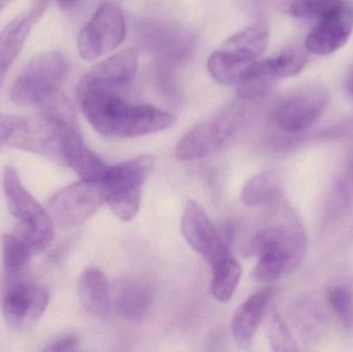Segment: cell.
Instances as JSON below:
<instances>
[{
	"label": "cell",
	"instance_id": "8fae6325",
	"mask_svg": "<svg viewBox=\"0 0 353 352\" xmlns=\"http://www.w3.org/2000/svg\"><path fill=\"white\" fill-rule=\"evenodd\" d=\"M181 229L189 245L211 266L230 254L217 227L195 200L187 202L181 219Z\"/></svg>",
	"mask_w": 353,
	"mask_h": 352
},
{
	"label": "cell",
	"instance_id": "6da1fadb",
	"mask_svg": "<svg viewBox=\"0 0 353 352\" xmlns=\"http://www.w3.org/2000/svg\"><path fill=\"white\" fill-rule=\"evenodd\" d=\"M77 95L89 123L105 138H137L175 123L172 114L152 105H132L116 91L78 85Z\"/></svg>",
	"mask_w": 353,
	"mask_h": 352
},
{
	"label": "cell",
	"instance_id": "d6a6232c",
	"mask_svg": "<svg viewBox=\"0 0 353 352\" xmlns=\"http://www.w3.org/2000/svg\"><path fill=\"white\" fill-rule=\"evenodd\" d=\"M56 1L62 10H70L76 6L78 0H56Z\"/></svg>",
	"mask_w": 353,
	"mask_h": 352
},
{
	"label": "cell",
	"instance_id": "4dcf8cb0",
	"mask_svg": "<svg viewBox=\"0 0 353 352\" xmlns=\"http://www.w3.org/2000/svg\"><path fill=\"white\" fill-rule=\"evenodd\" d=\"M79 349V337L76 334H65L56 338L48 344L45 351H77Z\"/></svg>",
	"mask_w": 353,
	"mask_h": 352
},
{
	"label": "cell",
	"instance_id": "484cf974",
	"mask_svg": "<svg viewBox=\"0 0 353 352\" xmlns=\"http://www.w3.org/2000/svg\"><path fill=\"white\" fill-rule=\"evenodd\" d=\"M270 70L276 80L292 78L302 72L308 63V56L299 48H288L279 55L268 58Z\"/></svg>",
	"mask_w": 353,
	"mask_h": 352
},
{
	"label": "cell",
	"instance_id": "603a6c76",
	"mask_svg": "<svg viewBox=\"0 0 353 352\" xmlns=\"http://www.w3.org/2000/svg\"><path fill=\"white\" fill-rule=\"evenodd\" d=\"M253 63L241 61L232 57L224 50L219 49L210 56L208 60V70L220 84L234 85L239 84Z\"/></svg>",
	"mask_w": 353,
	"mask_h": 352
},
{
	"label": "cell",
	"instance_id": "1f68e13d",
	"mask_svg": "<svg viewBox=\"0 0 353 352\" xmlns=\"http://www.w3.org/2000/svg\"><path fill=\"white\" fill-rule=\"evenodd\" d=\"M345 90L347 94L353 99V64L348 70L345 76Z\"/></svg>",
	"mask_w": 353,
	"mask_h": 352
},
{
	"label": "cell",
	"instance_id": "9c48e42d",
	"mask_svg": "<svg viewBox=\"0 0 353 352\" xmlns=\"http://www.w3.org/2000/svg\"><path fill=\"white\" fill-rule=\"evenodd\" d=\"M125 37V19L115 2L99 6L79 34L78 49L83 59L92 61L115 51Z\"/></svg>",
	"mask_w": 353,
	"mask_h": 352
},
{
	"label": "cell",
	"instance_id": "7402d4cb",
	"mask_svg": "<svg viewBox=\"0 0 353 352\" xmlns=\"http://www.w3.org/2000/svg\"><path fill=\"white\" fill-rule=\"evenodd\" d=\"M32 252L29 244L18 234H6L2 237V260L10 282L20 279Z\"/></svg>",
	"mask_w": 353,
	"mask_h": 352
},
{
	"label": "cell",
	"instance_id": "2e32d148",
	"mask_svg": "<svg viewBox=\"0 0 353 352\" xmlns=\"http://www.w3.org/2000/svg\"><path fill=\"white\" fill-rule=\"evenodd\" d=\"M277 293V289L267 287L248 298L234 312L232 320V332L239 346H249L255 333L265 316L272 300Z\"/></svg>",
	"mask_w": 353,
	"mask_h": 352
},
{
	"label": "cell",
	"instance_id": "d4e9b609",
	"mask_svg": "<svg viewBox=\"0 0 353 352\" xmlns=\"http://www.w3.org/2000/svg\"><path fill=\"white\" fill-rule=\"evenodd\" d=\"M342 2L344 0H281L280 8L294 18L319 20L339 6Z\"/></svg>",
	"mask_w": 353,
	"mask_h": 352
},
{
	"label": "cell",
	"instance_id": "52a82bcc",
	"mask_svg": "<svg viewBox=\"0 0 353 352\" xmlns=\"http://www.w3.org/2000/svg\"><path fill=\"white\" fill-rule=\"evenodd\" d=\"M330 96L329 90L321 86H307L288 93L272 109V123L283 134L305 132L325 113Z\"/></svg>",
	"mask_w": 353,
	"mask_h": 352
},
{
	"label": "cell",
	"instance_id": "5bb4252c",
	"mask_svg": "<svg viewBox=\"0 0 353 352\" xmlns=\"http://www.w3.org/2000/svg\"><path fill=\"white\" fill-rule=\"evenodd\" d=\"M61 163L78 174L81 179L99 184L109 169V165L85 144L78 122L68 125L62 134Z\"/></svg>",
	"mask_w": 353,
	"mask_h": 352
},
{
	"label": "cell",
	"instance_id": "277c9868",
	"mask_svg": "<svg viewBox=\"0 0 353 352\" xmlns=\"http://www.w3.org/2000/svg\"><path fill=\"white\" fill-rule=\"evenodd\" d=\"M3 191L8 210L18 221L16 233L33 252L47 249L53 242L55 225L47 209L25 188L18 172L10 165L3 169Z\"/></svg>",
	"mask_w": 353,
	"mask_h": 352
},
{
	"label": "cell",
	"instance_id": "cb8c5ba5",
	"mask_svg": "<svg viewBox=\"0 0 353 352\" xmlns=\"http://www.w3.org/2000/svg\"><path fill=\"white\" fill-rule=\"evenodd\" d=\"M276 79L272 74L267 59L256 60L238 84L241 99H254L268 92Z\"/></svg>",
	"mask_w": 353,
	"mask_h": 352
},
{
	"label": "cell",
	"instance_id": "5b68a950",
	"mask_svg": "<svg viewBox=\"0 0 353 352\" xmlns=\"http://www.w3.org/2000/svg\"><path fill=\"white\" fill-rule=\"evenodd\" d=\"M153 163L151 155H141L125 163L109 165L101 185L105 203L122 221L132 220L138 214L143 185L152 171Z\"/></svg>",
	"mask_w": 353,
	"mask_h": 352
},
{
	"label": "cell",
	"instance_id": "d590c367",
	"mask_svg": "<svg viewBox=\"0 0 353 352\" xmlns=\"http://www.w3.org/2000/svg\"><path fill=\"white\" fill-rule=\"evenodd\" d=\"M350 171H352V175L353 178V161H352V167H350Z\"/></svg>",
	"mask_w": 353,
	"mask_h": 352
},
{
	"label": "cell",
	"instance_id": "4316f807",
	"mask_svg": "<svg viewBox=\"0 0 353 352\" xmlns=\"http://www.w3.org/2000/svg\"><path fill=\"white\" fill-rule=\"evenodd\" d=\"M327 301L347 330H353V293L344 285H334L327 291Z\"/></svg>",
	"mask_w": 353,
	"mask_h": 352
},
{
	"label": "cell",
	"instance_id": "83f0119b",
	"mask_svg": "<svg viewBox=\"0 0 353 352\" xmlns=\"http://www.w3.org/2000/svg\"><path fill=\"white\" fill-rule=\"evenodd\" d=\"M268 335H269L270 344L274 351L294 352L299 351L296 340L290 334L285 322L282 320L277 312H273L270 315L269 322H268Z\"/></svg>",
	"mask_w": 353,
	"mask_h": 352
},
{
	"label": "cell",
	"instance_id": "d6986e66",
	"mask_svg": "<svg viewBox=\"0 0 353 352\" xmlns=\"http://www.w3.org/2000/svg\"><path fill=\"white\" fill-rule=\"evenodd\" d=\"M269 28L259 22L232 35L222 45L221 49L236 59L253 63L263 56L269 45Z\"/></svg>",
	"mask_w": 353,
	"mask_h": 352
},
{
	"label": "cell",
	"instance_id": "8992f818",
	"mask_svg": "<svg viewBox=\"0 0 353 352\" xmlns=\"http://www.w3.org/2000/svg\"><path fill=\"white\" fill-rule=\"evenodd\" d=\"M244 115V107L234 103L215 117L197 124L179 141L176 156L181 161H195L221 150L240 130Z\"/></svg>",
	"mask_w": 353,
	"mask_h": 352
},
{
	"label": "cell",
	"instance_id": "9a60e30c",
	"mask_svg": "<svg viewBox=\"0 0 353 352\" xmlns=\"http://www.w3.org/2000/svg\"><path fill=\"white\" fill-rule=\"evenodd\" d=\"M138 68L136 50H122L99 62L85 74L79 85L116 91L132 82Z\"/></svg>",
	"mask_w": 353,
	"mask_h": 352
},
{
	"label": "cell",
	"instance_id": "30bf717a",
	"mask_svg": "<svg viewBox=\"0 0 353 352\" xmlns=\"http://www.w3.org/2000/svg\"><path fill=\"white\" fill-rule=\"evenodd\" d=\"M49 300V291L45 287L20 279L12 281L2 301L6 326L14 331L30 328L45 313Z\"/></svg>",
	"mask_w": 353,
	"mask_h": 352
},
{
	"label": "cell",
	"instance_id": "44dd1931",
	"mask_svg": "<svg viewBox=\"0 0 353 352\" xmlns=\"http://www.w3.org/2000/svg\"><path fill=\"white\" fill-rule=\"evenodd\" d=\"M212 267L211 293L217 301L226 303L236 293L242 269L232 253Z\"/></svg>",
	"mask_w": 353,
	"mask_h": 352
},
{
	"label": "cell",
	"instance_id": "ba28073f",
	"mask_svg": "<svg viewBox=\"0 0 353 352\" xmlns=\"http://www.w3.org/2000/svg\"><path fill=\"white\" fill-rule=\"evenodd\" d=\"M105 203L103 186L94 182L81 181L58 190L47 204L54 225L62 229H76L84 225Z\"/></svg>",
	"mask_w": 353,
	"mask_h": 352
},
{
	"label": "cell",
	"instance_id": "3957f363",
	"mask_svg": "<svg viewBox=\"0 0 353 352\" xmlns=\"http://www.w3.org/2000/svg\"><path fill=\"white\" fill-rule=\"evenodd\" d=\"M68 68V59L60 52L39 54L12 83L10 99L23 107H45L62 94Z\"/></svg>",
	"mask_w": 353,
	"mask_h": 352
},
{
	"label": "cell",
	"instance_id": "f1b7e54d",
	"mask_svg": "<svg viewBox=\"0 0 353 352\" xmlns=\"http://www.w3.org/2000/svg\"><path fill=\"white\" fill-rule=\"evenodd\" d=\"M292 313L296 324H298L299 329L304 335L309 334V332L314 333L315 327L321 324V316L319 315L314 304L312 305V302H299L292 310Z\"/></svg>",
	"mask_w": 353,
	"mask_h": 352
},
{
	"label": "cell",
	"instance_id": "ac0fdd59",
	"mask_svg": "<svg viewBox=\"0 0 353 352\" xmlns=\"http://www.w3.org/2000/svg\"><path fill=\"white\" fill-rule=\"evenodd\" d=\"M78 291L83 307L92 315L107 318L113 310V289L99 269L90 267L83 271Z\"/></svg>",
	"mask_w": 353,
	"mask_h": 352
},
{
	"label": "cell",
	"instance_id": "ffe728a7",
	"mask_svg": "<svg viewBox=\"0 0 353 352\" xmlns=\"http://www.w3.org/2000/svg\"><path fill=\"white\" fill-rule=\"evenodd\" d=\"M281 198V185L278 174L265 171L251 178L242 189L241 200L246 206H273Z\"/></svg>",
	"mask_w": 353,
	"mask_h": 352
},
{
	"label": "cell",
	"instance_id": "e575fe53",
	"mask_svg": "<svg viewBox=\"0 0 353 352\" xmlns=\"http://www.w3.org/2000/svg\"><path fill=\"white\" fill-rule=\"evenodd\" d=\"M236 1L242 2V3L247 4V2H256L259 0H236Z\"/></svg>",
	"mask_w": 353,
	"mask_h": 352
},
{
	"label": "cell",
	"instance_id": "7c38bea8",
	"mask_svg": "<svg viewBox=\"0 0 353 352\" xmlns=\"http://www.w3.org/2000/svg\"><path fill=\"white\" fill-rule=\"evenodd\" d=\"M317 21L307 37L305 47L314 55H331L343 48L352 37L353 4L342 2Z\"/></svg>",
	"mask_w": 353,
	"mask_h": 352
},
{
	"label": "cell",
	"instance_id": "7a4b0ae2",
	"mask_svg": "<svg viewBox=\"0 0 353 352\" xmlns=\"http://www.w3.org/2000/svg\"><path fill=\"white\" fill-rule=\"evenodd\" d=\"M251 247L259 256L253 277L259 282H275L302 262L306 252V234L288 209L284 220L263 227L256 234Z\"/></svg>",
	"mask_w": 353,
	"mask_h": 352
},
{
	"label": "cell",
	"instance_id": "e0dca14e",
	"mask_svg": "<svg viewBox=\"0 0 353 352\" xmlns=\"http://www.w3.org/2000/svg\"><path fill=\"white\" fill-rule=\"evenodd\" d=\"M152 287L139 277L122 279L113 289V309L128 320H142L152 307Z\"/></svg>",
	"mask_w": 353,
	"mask_h": 352
},
{
	"label": "cell",
	"instance_id": "836d02e7",
	"mask_svg": "<svg viewBox=\"0 0 353 352\" xmlns=\"http://www.w3.org/2000/svg\"><path fill=\"white\" fill-rule=\"evenodd\" d=\"M10 1H12V0H0V10H3Z\"/></svg>",
	"mask_w": 353,
	"mask_h": 352
},
{
	"label": "cell",
	"instance_id": "4fadbf2b",
	"mask_svg": "<svg viewBox=\"0 0 353 352\" xmlns=\"http://www.w3.org/2000/svg\"><path fill=\"white\" fill-rule=\"evenodd\" d=\"M50 0H34L0 31V91L6 74L20 54L29 33L49 8Z\"/></svg>",
	"mask_w": 353,
	"mask_h": 352
},
{
	"label": "cell",
	"instance_id": "f546056e",
	"mask_svg": "<svg viewBox=\"0 0 353 352\" xmlns=\"http://www.w3.org/2000/svg\"><path fill=\"white\" fill-rule=\"evenodd\" d=\"M19 117L20 116L0 113V149L10 145L19 121Z\"/></svg>",
	"mask_w": 353,
	"mask_h": 352
}]
</instances>
